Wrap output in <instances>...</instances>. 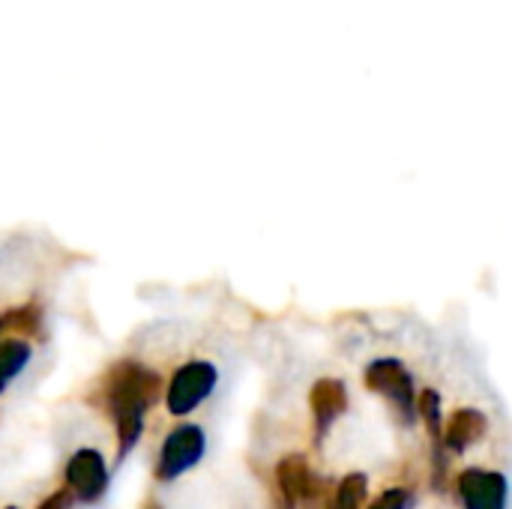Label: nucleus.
I'll list each match as a JSON object with an SVG mask.
<instances>
[{
    "mask_svg": "<svg viewBox=\"0 0 512 509\" xmlns=\"http://www.w3.org/2000/svg\"><path fill=\"white\" fill-rule=\"evenodd\" d=\"M162 393H165V387H162L159 372L141 360L123 357L105 369L96 396L117 432V444H120L117 465L135 450V444L144 432V420Z\"/></svg>",
    "mask_w": 512,
    "mask_h": 509,
    "instance_id": "f257e3e1",
    "label": "nucleus"
},
{
    "mask_svg": "<svg viewBox=\"0 0 512 509\" xmlns=\"http://www.w3.org/2000/svg\"><path fill=\"white\" fill-rule=\"evenodd\" d=\"M219 384V366L213 360H204V357H195V360H186L180 363L168 384H165V408L171 417H189L192 411H198L216 390Z\"/></svg>",
    "mask_w": 512,
    "mask_h": 509,
    "instance_id": "f03ea898",
    "label": "nucleus"
},
{
    "mask_svg": "<svg viewBox=\"0 0 512 509\" xmlns=\"http://www.w3.org/2000/svg\"><path fill=\"white\" fill-rule=\"evenodd\" d=\"M363 381H366V387L372 393L384 396L393 405V411L399 414V420L405 426H414V420L420 414V408H417V390H414V378H411V372L405 369L402 360H396V357H378V360H372L366 366V372H363Z\"/></svg>",
    "mask_w": 512,
    "mask_h": 509,
    "instance_id": "7ed1b4c3",
    "label": "nucleus"
},
{
    "mask_svg": "<svg viewBox=\"0 0 512 509\" xmlns=\"http://www.w3.org/2000/svg\"><path fill=\"white\" fill-rule=\"evenodd\" d=\"M207 453V435L201 426L195 423H183L177 429H171L159 447V459L153 468V477L159 483H174L177 477H183L186 471H192Z\"/></svg>",
    "mask_w": 512,
    "mask_h": 509,
    "instance_id": "20e7f679",
    "label": "nucleus"
},
{
    "mask_svg": "<svg viewBox=\"0 0 512 509\" xmlns=\"http://www.w3.org/2000/svg\"><path fill=\"white\" fill-rule=\"evenodd\" d=\"M108 465L102 459L99 450L93 447H81L69 456L66 468H63V486L72 492L75 501L81 504H96L102 501V495L108 492Z\"/></svg>",
    "mask_w": 512,
    "mask_h": 509,
    "instance_id": "39448f33",
    "label": "nucleus"
},
{
    "mask_svg": "<svg viewBox=\"0 0 512 509\" xmlns=\"http://www.w3.org/2000/svg\"><path fill=\"white\" fill-rule=\"evenodd\" d=\"M276 486L285 501V509H318L324 501V480H318L309 462L297 453L285 456L276 465Z\"/></svg>",
    "mask_w": 512,
    "mask_h": 509,
    "instance_id": "423d86ee",
    "label": "nucleus"
},
{
    "mask_svg": "<svg viewBox=\"0 0 512 509\" xmlns=\"http://www.w3.org/2000/svg\"><path fill=\"white\" fill-rule=\"evenodd\" d=\"M456 495L465 509H507L510 483L501 471L468 468L456 480Z\"/></svg>",
    "mask_w": 512,
    "mask_h": 509,
    "instance_id": "0eeeda50",
    "label": "nucleus"
},
{
    "mask_svg": "<svg viewBox=\"0 0 512 509\" xmlns=\"http://www.w3.org/2000/svg\"><path fill=\"white\" fill-rule=\"evenodd\" d=\"M309 405H312V417H315V441H321L330 432V426L345 414L348 390L339 378H321L309 393Z\"/></svg>",
    "mask_w": 512,
    "mask_h": 509,
    "instance_id": "6e6552de",
    "label": "nucleus"
},
{
    "mask_svg": "<svg viewBox=\"0 0 512 509\" xmlns=\"http://www.w3.org/2000/svg\"><path fill=\"white\" fill-rule=\"evenodd\" d=\"M30 363H33V336L0 333V396L24 375Z\"/></svg>",
    "mask_w": 512,
    "mask_h": 509,
    "instance_id": "1a4fd4ad",
    "label": "nucleus"
},
{
    "mask_svg": "<svg viewBox=\"0 0 512 509\" xmlns=\"http://www.w3.org/2000/svg\"><path fill=\"white\" fill-rule=\"evenodd\" d=\"M486 429H489V420H486L483 411H477V408H459L447 420V426H444V447H450L453 453H465L477 441H483Z\"/></svg>",
    "mask_w": 512,
    "mask_h": 509,
    "instance_id": "9d476101",
    "label": "nucleus"
},
{
    "mask_svg": "<svg viewBox=\"0 0 512 509\" xmlns=\"http://www.w3.org/2000/svg\"><path fill=\"white\" fill-rule=\"evenodd\" d=\"M366 495H369V480H366V474H348V477L336 486V492H333L330 507L327 509H360L363 507V501H366Z\"/></svg>",
    "mask_w": 512,
    "mask_h": 509,
    "instance_id": "9b49d317",
    "label": "nucleus"
},
{
    "mask_svg": "<svg viewBox=\"0 0 512 509\" xmlns=\"http://www.w3.org/2000/svg\"><path fill=\"white\" fill-rule=\"evenodd\" d=\"M411 507V492L408 489H387V492H381L369 509H408Z\"/></svg>",
    "mask_w": 512,
    "mask_h": 509,
    "instance_id": "f8f14e48",
    "label": "nucleus"
},
{
    "mask_svg": "<svg viewBox=\"0 0 512 509\" xmlns=\"http://www.w3.org/2000/svg\"><path fill=\"white\" fill-rule=\"evenodd\" d=\"M72 501H75V498H72V492H69V489L63 486V489L51 492V495H48V498H45V501L39 504V509H69V507H72Z\"/></svg>",
    "mask_w": 512,
    "mask_h": 509,
    "instance_id": "ddd939ff",
    "label": "nucleus"
},
{
    "mask_svg": "<svg viewBox=\"0 0 512 509\" xmlns=\"http://www.w3.org/2000/svg\"><path fill=\"white\" fill-rule=\"evenodd\" d=\"M144 509H162V504H159V501H153V498H150V501H147V504H144Z\"/></svg>",
    "mask_w": 512,
    "mask_h": 509,
    "instance_id": "4468645a",
    "label": "nucleus"
},
{
    "mask_svg": "<svg viewBox=\"0 0 512 509\" xmlns=\"http://www.w3.org/2000/svg\"><path fill=\"white\" fill-rule=\"evenodd\" d=\"M6 509H18V507H6Z\"/></svg>",
    "mask_w": 512,
    "mask_h": 509,
    "instance_id": "2eb2a0df",
    "label": "nucleus"
}]
</instances>
